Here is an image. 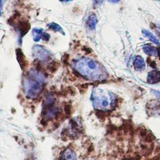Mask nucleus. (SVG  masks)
<instances>
[{"instance_id": "obj_1", "label": "nucleus", "mask_w": 160, "mask_h": 160, "mask_svg": "<svg viewBox=\"0 0 160 160\" xmlns=\"http://www.w3.org/2000/svg\"><path fill=\"white\" fill-rule=\"evenodd\" d=\"M74 69L81 76L91 80H102L107 76V73L101 65L89 58H82L73 63Z\"/></svg>"}, {"instance_id": "obj_2", "label": "nucleus", "mask_w": 160, "mask_h": 160, "mask_svg": "<svg viewBox=\"0 0 160 160\" xmlns=\"http://www.w3.org/2000/svg\"><path fill=\"white\" fill-rule=\"evenodd\" d=\"M45 75L39 70L31 69L24 78L23 88L29 98H36L42 91L45 82Z\"/></svg>"}, {"instance_id": "obj_3", "label": "nucleus", "mask_w": 160, "mask_h": 160, "mask_svg": "<svg viewBox=\"0 0 160 160\" xmlns=\"http://www.w3.org/2000/svg\"><path fill=\"white\" fill-rule=\"evenodd\" d=\"M91 100L94 108L99 111L109 110L113 106L115 101L112 94L98 88L93 89Z\"/></svg>"}, {"instance_id": "obj_4", "label": "nucleus", "mask_w": 160, "mask_h": 160, "mask_svg": "<svg viewBox=\"0 0 160 160\" xmlns=\"http://www.w3.org/2000/svg\"><path fill=\"white\" fill-rule=\"evenodd\" d=\"M60 112V109L55 104V98L51 94H48L46 96L44 101L42 116L45 120H49L57 116Z\"/></svg>"}, {"instance_id": "obj_5", "label": "nucleus", "mask_w": 160, "mask_h": 160, "mask_svg": "<svg viewBox=\"0 0 160 160\" xmlns=\"http://www.w3.org/2000/svg\"><path fill=\"white\" fill-rule=\"evenodd\" d=\"M32 52L34 56L41 61H47L50 59V52L41 46H34L32 49Z\"/></svg>"}, {"instance_id": "obj_6", "label": "nucleus", "mask_w": 160, "mask_h": 160, "mask_svg": "<svg viewBox=\"0 0 160 160\" xmlns=\"http://www.w3.org/2000/svg\"><path fill=\"white\" fill-rule=\"evenodd\" d=\"M32 34L33 39L36 42L39 41L41 39L46 41H48L50 38L49 34L46 32H44L42 29L34 28L32 31Z\"/></svg>"}, {"instance_id": "obj_7", "label": "nucleus", "mask_w": 160, "mask_h": 160, "mask_svg": "<svg viewBox=\"0 0 160 160\" xmlns=\"http://www.w3.org/2000/svg\"><path fill=\"white\" fill-rule=\"evenodd\" d=\"M31 25L29 22L26 20L21 21L19 22H18L17 25V28L19 32L21 38L24 36L29 31Z\"/></svg>"}, {"instance_id": "obj_8", "label": "nucleus", "mask_w": 160, "mask_h": 160, "mask_svg": "<svg viewBox=\"0 0 160 160\" xmlns=\"http://www.w3.org/2000/svg\"><path fill=\"white\" fill-rule=\"evenodd\" d=\"M16 54L17 60L19 64L20 67L21 68L22 70L25 69L27 66V62L22 51H21V49L18 48L16 50Z\"/></svg>"}, {"instance_id": "obj_9", "label": "nucleus", "mask_w": 160, "mask_h": 160, "mask_svg": "<svg viewBox=\"0 0 160 160\" xmlns=\"http://www.w3.org/2000/svg\"><path fill=\"white\" fill-rule=\"evenodd\" d=\"M160 81V72L152 71L148 74L147 81L149 84H155Z\"/></svg>"}, {"instance_id": "obj_10", "label": "nucleus", "mask_w": 160, "mask_h": 160, "mask_svg": "<svg viewBox=\"0 0 160 160\" xmlns=\"http://www.w3.org/2000/svg\"><path fill=\"white\" fill-rule=\"evenodd\" d=\"M59 160H76V158L71 149H66L62 152Z\"/></svg>"}, {"instance_id": "obj_11", "label": "nucleus", "mask_w": 160, "mask_h": 160, "mask_svg": "<svg viewBox=\"0 0 160 160\" xmlns=\"http://www.w3.org/2000/svg\"><path fill=\"white\" fill-rule=\"evenodd\" d=\"M142 50L146 54L151 56H158V49L150 45L146 44L142 47Z\"/></svg>"}, {"instance_id": "obj_12", "label": "nucleus", "mask_w": 160, "mask_h": 160, "mask_svg": "<svg viewBox=\"0 0 160 160\" xmlns=\"http://www.w3.org/2000/svg\"><path fill=\"white\" fill-rule=\"evenodd\" d=\"M134 69L137 71H142L145 68V62L142 58L140 56H136L134 61Z\"/></svg>"}, {"instance_id": "obj_13", "label": "nucleus", "mask_w": 160, "mask_h": 160, "mask_svg": "<svg viewBox=\"0 0 160 160\" xmlns=\"http://www.w3.org/2000/svg\"><path fill=\"white\" fill-rule=\"evenodd\" d=\"M97 22H98V20H97V18H96V15L95 14H93L92 13L91 14H90L87 19V21H86V24H87V26L88 27L91 29V30H93L96 28V24H97Z\"/></svg>"}, {"instance_id": "obj_14", "label": "nucleus", "mask_w": 160, "mask_h": 160, "mask_svg": "<svg viewBox=\"0 0 160 160\" xmlns=\"http://www.w3.org/2000/svg\"><path fill=\"white\" fill-rule=\"evenodd\" d=\"M142 33L143 34V35L144 36H146L147 38H148L150 41H151L152 42H154V44H158V45H159L160 43H159V41H158V39L151 33L149 31H147V30H142Z\"/></svg>"}, {"instance_id": "obj_15", "label": "nucleus", "mask_w": 160, "mask_h": 160, "mask_svg": "<svg viewBox=\"0 0 160 160\" xmlns=\"http://www.w3.org/2000/svg\"><path fill=\"white\" fill-rule=\"evenodd\" d=\"M48 27L49 29H52L56 32H61V34H64V31L63 29H62V28L58 24H56V22H51L50 24H49L48 25Z\"/></svg>"}, {"instance_id": "obj_16", "label": "nucleus", "mask_w": 160, "mask_h": 160, "mask_svg": "<svg viewBox=\"0 0 160 160\" xmlns=\"http://www.w3.org/2000/svg\"><path fill=\"white\" fill-rule=\"evenodd\" d=\"M58 68V64L57 63V62L54 61L49 65V70H51L52 72L56 71Z\"/></svg>"}, {"instance_id": "obj_17", "label": "nucleus", "mask_w": 160, "mask_h": 160, "mask_svg": "<svg viewBox=\"0 0 160 160\" xmlns=\"http://www.w3.org/2000/svg\"><path fill=\"white\" fill-rule=\"evenodd\" d=\"M152 92L157 98H158L160 99V91L153 90V91H152Z\"/></svg>"}, {"instance_id": "obj_18", "label": "nucleus", "mask_w": 160, "mask_h": 160, "mask_svg": "<svg viewBox=\"0 0 160 160\" xmlns=\"http://www.w3.org/2000/svg\"><path fill=\"white\" fill-rule=\"evenodd\" d=\"M104 1V0H94V2L96 3V4H101L102 3V2Z\"/></svg>"}, {"instance_id": "obj_19", "label": "nucleus", "mask_w": 160, "mask_h": 160, "mask_svg": "<svg viewBox=\"0 0 160 160\" xmlns=\"http://www.w3.org/2000/svg\"><path fill=\"white\" fill-rule=\"evenodd\" d=\"M120 0H109V2H112V3H116V2H118Z\"/></svg>"}, {"instance_id": "obj_20", "label": "nucleus", "mask_w": 160, "mask_h": 160, "mask_svg": "<svg viewBox=\"0 0 160 160\" xmlns=\"http://www.w3.org/2000/svg\"><path fill=\"white\" fill-rule=\"evenodd\" d=\"M61 2H69V1H71L72 0H59Z\"/></svg>"}, {"instance_id": "obj_21", "label": "nucleus", "mask_w": 160, "mask_h": 160, "mask_svg": "<svg viewBox=\"0 0 160 160\" xmlns=\"http://www.w3.org/2000/svg\"><path fill=\"white\" fill-rule=\"evenodd\" d=\"M158 56H159V58H160V48L158 49Z\"/></svg>"}]
</instances>
